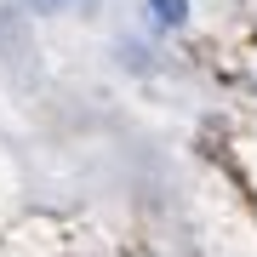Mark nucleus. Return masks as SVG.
<instances>
[{
    "label": "nucleus",
    "mask_w": 257,
    "mask_h": 257,
    "mask_svg": "<svg viewBox=\"0 0 257 257\" xmlns=\"http://www.w3.org/2000/svg\"><path fill=\"white\" fill-rule=\"evenodd\" d=\"M189 18V0H155V23H183Z\"/></svg>",
    "instance_id": "f257e3e1"
},
{
    "label": "nucleus",
    "mask_w": 257,
    "mask_h": 257,
    "mask_svg": "<svg viewBox=\"0 0 257 257\" xmlns=\"http://www.w3.org/2000/svg\"><path fill=\"white\" fill-rule=\"evenodd\" d=\"M35 6H40V12H57V6H63V0H35Z\"/></svg>",
    "instance_id": "f03ea898"
}]
</instances>
